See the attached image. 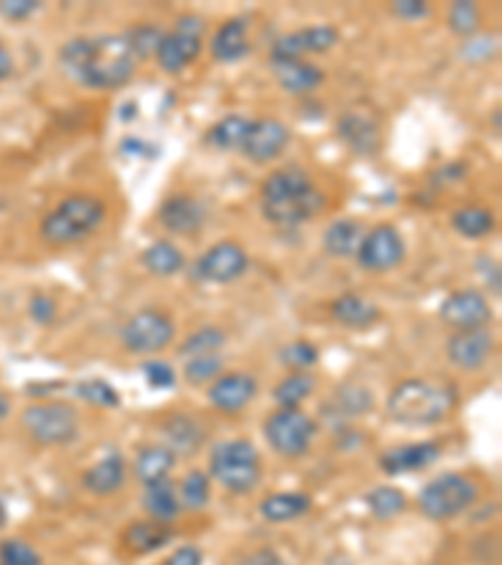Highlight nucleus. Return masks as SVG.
<instances>
[{"instance_id":"nucleus-7","label":"nucleus","mask_w":502,"mask_h":565,"mask_svg":"<svg viewBox=\"0 0 502 565\" xmlns=\"http://www.w3.org/2000/svg\"><path fill=\"white\" fill-rule=\"evenodd\" d=\"M21 425L38 445L61 447L78 438L80 415L76 407L63 403V400H46V403L28 405L23 409Z\"/></svg>"},{"instance_id":"nucleus-28","label":"nucleus","mask_w":502,"mask_h":565,"mask_svg":"<svg viewBox=\"0 0 502 565\" xmlns=\"http://www.w3.org/2000/svg\"><path fill=\"white\" fill-rule=\"evenodd\" d=\"M176 453L172 447H166L164 442L161 445H146L134 457V475L141 486H153V482L166 480L168 475L176 468Z\"/></svg>"},{"instance_id":"nucleus-5","label":"nucleus","mask_w":502,"mask_h":565,"mask_svg":"<svg viewBox=\"0 0 502 565\" xmlns=\"http://www.w3.org/2000/svg\"><path fill=\"white\" fill-rule=\"evenodd\" d=\"M209 478L231 495H249L264 478V463L256 445L247 438L222 440L209 453Z\"/></svg>"},{"instance_id":"nucleus-27","label":"nucleus","mask_w":502,"mask_h":565,"mask_svg":"<svg viewBox=\"0 0 502 565\" xmlns=\"http://www.w3.org/2000/svg\"><path fill=\"white\" fill-rule=\"evenodd\" d=\"M312 495L302 493V490H281V493L266 495L264 501L259 503V515H262L266 523L279 526V523L304 518V515L312 511Z\"/></svg>"},{"instance_id":"nucleus-3","label":"nucleus","mask_w":502,"mask_h":565,"mask_svg":"<svg viewBox=\"0 0 502 565\" xmlns=\"http://www.w3.org/2000/svg\"><path fill=\"white\" fill-rule=\"evenodd\" d=\"M455 390L444 382L410 377L387 395V415L402 428H432L455 409Z\"/></svg>"},{"instance_id":"nucleus-4","label":"nucleus","mask_w":502,"mask_h":565,"mask_svg":"<svg viewBox=\"0 0 502 565\" xmlns=\"http://www.w3.org/2000/svg\"><path fill=\"white\" fill-rule=\"evenodd\" d=\"M106 221V204L93 194H71L40 221V239L51 247H68L88 239Z\"/></svg>"},{"instance_id":"nucleus-13","label":"nucleus","mask_w":502,"mask_h":565,"mask_svg":"<svg viewBox=\"0 0 502 565\" xmlns=\"http://www.w3.org/2000/svg\"><path fill=\"white\" fill-rule=\"evenodd\" d=\"M440 322L448 324L452 332L488 330L492 322V307L488 297L477 290H457L440 305Z\"/></svg>"},{"instance_id":"nucleus-40","label":"nucleus","mask_w":502,"mask_h":565,"mask_svg":"<svg viewBox=\"0 0 502 565\" xmlns=\"http://www.w3.org/2000/svg\"><path fill=\"white\" fill-rule=\"evenodd\" d=\"M480 23H482L480 8L469 3V0H457V3H452V8L448 11V26L455 36H463V38L477 36Z\"/></svg>"},{"instance_id":"nucleus-1","label":"nucleus","mask_w":502,"mask_h":565,"mask_svg":"<svg viewBox=\"0 0 502 565\" xmlns=\"http://www.w3.org/2000/svg\"><path fill=\"white\" fill-rule=\"evenodd\" d=\"M61 71L93 91H116L136 76L139 59L126 36H78L59 51Z\"/></svg>"},{"instance_id":"nucleus-32","label":"nucleus","mask_w":502,"mask_h":565,"mask_svg":"<svg viewBox=\"0 0 502 565\" xmlns=\"http://www.w3.org/2000/svg\"><path fill=\"white\" fill-rule=\"evenodd\" d=\"M141 265L146 272L156 277H176L179 272H184L186 257L174 242L159 239L141 251Z\"/></svg>"},{"instance_id":"nucleus-42","label":"nucleus","mask_w":502,"mask_h":565,"mask_svg":"<svg viewBox=\"0 0 502 565\" xmlns=\"http://www.w3.org/2000/svg\"><path fill=\"white\" fill-rule=\"evenodd\" d=\"M0 565H43V555L23 538L0 540Z\"/></svg>"},{"instance_id":"nucleus-31","label":"nucleus","mask_w":502,"mask_h":565,"mask_svg":"<svg viewBox=\"0 0 502 565\" xmlns=\"http://www.w3.org/2000/svg\"><path fill=\"white\" fill-rule=\"evenodd\" d=\"M450 224L460 236H465V239H485V236L495 232L498 219L488 207L467 204V207H460L457 211H452Z\"/></svg>"},{"instance_id":"nucleus-51","label":"nucleus","mask_w":502,"mask_h":565,"mask_svg":"<svg viewBox=\"0 0 502 565\" xmlns=\"http://www.w3.org/2000/svg\"><path fill=\"white\" fill-rule=\"evenodd\" d=\"M241 565H289V561L274 548H259V551L249 553Z\"/></svg>"},{"instance_id":"nucleus-16","label":"nucleus","mask_w":502,"mask_h":565,"mask_svg":"<svg viewBox=\"0 0 502 565\" xmlns=\"http://www.w3.org/2000/svg\"><path fill=\"white\" fill-rule=\"evenodd\" d=\"M206 207L191 194H172L156 211L159 224L174 236H197L206 226Z\"/></svg>"},{"instance_id":"nucleus-24","label":"nucleus","mask_w":502,"mask_h":565,"mask_svg":"<svg viewBox=\"0 0 502 565\" xmlns=\"http://www.w3.org/2000/svg\"><path fill=\"white\" fill-rule=\"evenodd\" d=\"M174 540V528L172 523H161L153 518H141L131 520L121 533V543L128 553L134 555H151L161 551Z\"/></svg>"},{"instance_id":"nucleus-9","label":"nucleus","mask_w":502,"mask_h":565,"mask_svg":"<svg viewBox=\"0 0 502 565\" xmlns=\"http://www.w3.org/2000/svg\"><path fill=\"white\" fill-rule=\"evenodd\" d=\"M204 33L206 23L199 15H179L176 19L174 30H164L161 36L153 59H156L159 69L168 73V76H179L189 65L199 59L201 48H204Z\"/></svg>"},{"instance_id":"nucleus-26","label":"nucleus","mask_w":502,"mask_h":565,"mask_svg":"<svg viewBox=\"0 0 502 565\" xmlns=\"http://www.w3.org/2000/svg\"><path fill=\"white\" fill-rule=\"evenodd\" d=\"M272 69L277 84L291 96H304L317 91V88L324 84V78H327V73H324L317 63H310V61H277L272 63Z\"/></svg>"},{"instance_id":"nucleus-12","label":"nucleus","mask_w":502,"mask_h":565,"mask_svg":"<svg viewBox=\"0 0 502 565\" xmlns=\"http://www.w3.org/2000/svg\"><path fill=\"white\" fill-rule=\"evenodd\" d=\"M251 259L239 242L224 239L209 247L193 265V272L201 282L209 284H231L239 282L249 272Z\"/></svg>"},{"instance_id":"nucleus-17","label":"nucleus","mask_w":502,"mask_h":565,"mask_svg":"<svg viewBox=\"0 0 502 565\" xmlns=\"http://www.w3.org/2000/svg\"><path fill=\"white\" fill-rule=\"evenodd\" d=\"M289 128L279 119H251L249 134L241 146V153L254 163L277 161L289 146Z\"/></svg>"},{"instance_id":"nucleus-15","label":"nucleus","mask_w":502,"mask_h":565,"mask_svg":"<svg viewBox=\"0 0 502 565\" xmlns=\"http://www.w3.org/2000/svg\"><path fill=\"white\" fill-rule=\"evenodd\" d=\"M259 392V382L254 374L249 372H224L209 384L206 400L216 413L226 417L241 415L244 409L254 403Z\"/></svg>"},{"instance_id":"nucleus-21","label":"nucleus","mask_w":502,"mask_h":565,"mask_svg":"<svg viewBox=\"0 0 502 565\" xmlns=\"http://www.w3.org/2000/svg\"><path fill=\"white\" fill-rule=\"evenodd\" d=\"M337 136L360 157H375L382 146V131L362 111H344L337 119Z\"/></svg>"},{"instance_id":"nucleus-34","label":"nucleus","mask_w":502,"mask_h":565,"mask_svg":"<svg viewBox=\"0 0 502 565\" xmlns=\"http://www.w3.org/2000/svg\"><path fill=\"white\" fill-rule=\"evenodd\" d=\"M176 490H179L181 511L201 513L212 503V478L204 470L186 472L181 482H176Z\"/></svg>"},{"instance_id":"nucleus-41","label":"nucleus","mask_w":502,"mask_h":565,"mask_svg":"<svg viewBox=\"0 0 502 565\" xmlns=\"http://www.w3.org/2000/svg\"><path fill=\"white\" fill-rule=\"evenodd\" d=\"M218 374H224V359L218 355L191 357V359H186V365H184L186 382L193 384V388L212 384Z\"/></svg>"},{"instance_id":"nucleus-53","label":"nucleus","mask_w":502,"mask_h":565,"mask_svg":"<svg viewBox=\"0 0 502 565\" xmlns=\"http://www.w3.org/2000/svg\"><path fill=\"white\" fill-rule=\"evenodd\" d=\"M11 73H13V56L3 44H0V81H5Z\"/></svg>"},{"instance_id":"nucleus-8","label":"nucleus","mask_w":502,"mask_h":565,"mask_svg":"<svg viewBox=\"0 0 502 565\" xmlns=\"http://www.w3.org/2000/svg\"><path fill=\"white\" fill-rule=\"evenodd\" d=\"M319 425L302 407H277L264 420V438L269 447L285 460H299L310 453Z\"/></svg>"},{"instance_id":"nucleus-52","label":"nucleus","mask_w":502,"mask_h":565,"mask_svg":"<svg viewBox=\"0 0 502 565\" xmlns=\"http://www.w3.org/2000/svg\"><path fill=\"white\" fill-rule=\"evenodd\" d=\"M485 272V277H488V286L490 290H495V292H500V267H498V261H492V259H488V257H480V265H477Z\"/></svg>"},{"instance_id":"nucleus-6","label":"nucleus","mask_w":502,"mask_h":565,"mask_svg":"<svg viewBox=\"0 0 502 565\" xmlns=\"http://www.w3.org/2000/svg\"><path fill=\"white\" fill-rule=\"evenodd\" d=\"M480 501V486L465 472H440L417 493V511L427 520L444 523L467 513Z\"/></svg>"},{"instance_id":"nucleus-29","label":"nucleus","mask_w":502,"mask_h":565,"mask_svg":"<svg viewBox=\"0 0 502 565\" xmlns=\"http://www.w3.org/2000/svg\"><path fill=\"white\" fill-rule=\"evenodd\" d=\"M141 503H143L146 518H153L161 523H174L184 513L179 503V490H176V482L172 478L153 482V486H146Z\"/></svg>"},{"instance_id":"nucleus-36","label":"nucleus","mask_w":502,"mask_h":565,"mask_svg":"<svg viewBox=\"0 0 502 565\" xmlns=\"http://www.w3.org/2000/svg\"><path fill=\"white\" fill-rule=\"evenodd\" d=\"M73 395L84 400L86 405L99 407V409H118L121 407V395L111 382L101 380V377H91V380H80L71 384Z\"/></svg>"},{"instance_id":"nucleus-45","label":"nucleus","mask_w":502,"mask_h":565,"mask_svg":"<svg viewBox=\"0 0 502 565\" xmlns=\"http://www.w3.org/2000/svg\"><path fill=\"white\" fill-rule=\"evenodd\" d=\"M143 377L146 384L151 390H174L176 388V370L164 359H146L143 363Z\"/></svg>"},{"instance_id":"nucleus-14","label":"nucleus","mask_w":502,"mask_h":565,"mask_svg":"<svg viewBox=\"0 0 502 565\" xmlns=\"http://www.w3.org/2000/svg\"><path fill=\"white\" fill-rule=\"evenodd\" d=\"M339 44V30L335 26H310L299 28L287 36H279L272 44L269 61H304L306 56L327 53Z\"/></svg>"},{"instance_id":"nucleus-30","label":"nucleus","mask_w":502,"mask_h":565,"mask_svg":"<svg viewBox=\"0 0 502 565\" xmlns=\"http://www.w3.org/2000/svg\"><path fill=\"white\" fill-rule=\"evenodd\" d=\"M362 239H364V226L357 219L331 221V224L324 229V234H322L324 251H327L329 257H337V259L354 257L360 249Z\"/></svg>"},{"instance_id":"nucleus-43","label":"nucleus","mask_w":502,"mask_h":565,"mask_svg":"<svg viewBox=\"0 0 502 565\" xmlns=\"http://www.w3.org/2000/svg\"><path fill=\"white\" fill-rule=\"evenodd\" d=\"M161 36H164V30H161L159 26L141 23V26H134L126 33V40H128V46H131V51L136 53V59L143 61V59H149V56H153V51H156Z\"/></svg>"},{"instance_id":"nucleus-25","label":"nucleus","mask_w":502,"mask_h":565,"mask_svg":"<svg viewBox=\"0 0 502 565\" xmlns=\"http://www.w3.org/2000/svg\"><path fill=\"white\" fill-rule=\"evenodd\" d=\"M329 315L337 324L347 327V330H369V327H375L379 322L382 309H379L372 299L362 297V294L347 292V294H339V297L331 302Z\"/></svg>"},{"instance_id":"nucleus-19","label":"nucleus","mask_w":502,"mask_h":565,"mask_svg":"<svg viewBox=\"0 0 502 565\" xmlns=\"http://www.w3.org/2000/svg\"><path fill=\"white\" fill-rule=\"evenodd\" d=\"M442 457V445L440 442H412V445H400L392 450H385L379 455V470L390 478H397V475H410V472H423L435 465Z\"/></svg>"},{"instance_id":"nucleus-46","label":"nucleus","mask_w":502,"mask_h":565,"mask_svg":"<svg viewBox=\"0 0 502 565\" xmlns=\"http://www.w3.org/2000/svg\"><path fill=\"white\" fill-rule=\"evenodd\" d=\"M28 315L38 327H51L55 322V315H59V307H55V302L48 294L36 292L28 302Z\"/></svg>"},{"instance_id":"nucleus-18","label":"nucleus","mask_w":502,"mask_h":565,"mask_svg":"<svg viewBox=\"0 0 502 565\" xmlns=\"http://www.w3.org/2000/svg\"><path fill=\"white\" fill-rule=\"evenodd\" d=\"M444 352H448V359L457 370L475 372L488 365L492 352H495V337H492L490 330L452 332Z\"/></svg>"},{"instance_id":"nucleus-48","label":"nucleus","mask_w":502,"mask_h":565,"mask_svg":"<svg viewBox=\"0 0 502 565\" xmlns=\"http://www.w3.org/2000/svg\"><path fill=\"white\" fill-rule=\"evenodd\" d=\"M40 8L36 0H3L0 3V13L11 21H26Z\"/></svg>"},{"instance_id":"nucleus-47","label":"nucleus","mask_w":502,"mask_h":565,"mask_svg":"<svg viewBox=\"0 0 502 565\" xmlns=\"http://www.w3.org/2000/svg\"><path fill=\"white\" fill-rule=\"evenodd\" d=\"M392 13L397 19L415 23L430 15V5L423 3V0H397V3H392Z\"/></svg>"},{"instance_id":"nucleus-22","label":"nucleus","mask_w":502,"mask_h":565,"mask_svg":"<svg viewBox=\"0 0 502 565\" xmlns=\"http://www.w3.org/2000/svg\"><path fill=\"white\" fill-rule=\"evenodd\" d=\"M209 51H212V59L216 63H226V65L247 59L251 51L249 19H244V15H237V19L224 21L222 26L214 30L212 44H209Z\"/></svg>"},{"instance_id":"nucleus-35","label":"nucleus","mask_w":502,"mask_h":565,"mask_svg":"<svg viewBox=\"0 0 502 565\" xmlns=\"http://www.w3.org/2000/svg\"><path fill=\"white\" fill-rule=\"evenodd\" d=\"M364 503H367L372 518L382 523L400 518V515L410 507L407 495L394 486H379L375 490H369L367 498H364Z\"/></svg>"},{"instance_id":"nucleus-10","label":"nucleus","mask_w":502,"mask_h":565,"mask_svg":"<svg viewBox=\"0 0 502 565\" xmlns=\"http://www.w3.org/2000/svg\"><path fill=\"white\" fill-rule=\"evenodd\" d=\"M176 337L174 317L159 307H146L128 317V322L121 330V345L131 355H159Z\"/></svg>"},{"instance_id":"nucleus-54","label":"nucleus","mask_w":502,"mask_h":565,"mask_svg":"<svg viewBox=\"0 0 502 565\" xmlns=\"http://www.w3.org/2000/svg\"><path fill=\"white\" fill-rule=\"evenodd\" d=\"M8 415H11V397L5 392H0V425L5 422Z\"/></svg>"},{"instance_id":"nucleus-23","label":"nucleus","mask_w":502,"mask_h":565,"mask_svg":"<svg viewBox=\"0 0 502 565\" xmlns=\"http://www.w3.org/2000/svg\"><path fill=\"white\" fill-rule=\"evenodd\" d=\"M161 438L164 445L172 447L176 457L179 455H197L201 445L206 442V430L193 415L186 413H174L161 422Z\"/></svg>"},{"instance_id":"nucleus-39","label":"nucleus","mask_w":502,"mask_h":565,"mask_svg":"<svg viewBox=\"0 0 502 565\" xmlns=\"http://www.w3.org/2000/svg\"><path fill=\"white\" fill-rule=\"evenodd\" d=\"M279 365L289 372H310L312 367L319 365V349L310 340L287 342L279 349Z\"/></svg>"},{"instance_id":"nucleus-37","label":"nucleus","mask_w":502,"mask_h":565,"mask_svg":"<svg viewBox=\"0 0 502 565\" xmlns=\"http://www.w3.org/2000/svg\"><path fill=\"white\" fill-rule=\"evenodd\" d=\"M317 388V380L310 372H289L285 380H279L274 388V403L279 407H299Z\"/></svg>"},{"instance_id":"nucleus-49","label":"nucleus","mask_w":502,"mask_h":565,"mask_svg":"<svg viewBox=\"0 0 502 565\" xmlns=\"http://www.w3.org/2000/svg\"><path fill=\"white\" fill-rule=\"evenodd\" d=\"M492 53H495V44H490V38L473 36L465 44V48H463V56H465L467 61H473V63H480L485 59H490Z\"/></svg>"},{"instance_id":"nucleus-2","label":"nucleus","mask_w":502,"mask_h":565,"mask_svg":"<svg viewBox=\"0 0 502 565\" xmlns=\"http://www.w3.org/2000/svg\"><path fill=\"white\" fill-rule=\"evenodd\" d=\"M327 209V194L302 167L274 169L262 184V214L274 226L297 229Z\"/></svg>"},{"instance_id":"nucleus-50","label":"nucleus","mask_w":502,"mask_h":565,"mask_svg":"<svg viewBox=\"0 0 502 565\" xmlns=\"http://www.w3.org/2000/svg\"><path fill=\"white\" fill-rule=\"evenodd\" d=\"M164 565H204V553L197 545H179Z\"/></svg>"},{"instance_id":"nucleus-44","label":"nucleus","mask_w":502,"mask_h":565,"mask_svg":"<svg viewBox=\"0 0 502 565\" xmlns=\"http://www.w3.org/2000/svg\"><path fill=\"white\" fill-rule=\"evenodd\" d=\"M339 413L344 417H360L372 407V397L367 390L362 388H342L337 392V405Z\"/></svg>"},{"instance_id":"nucleus-33","label":"nucleus","mask_w":502,"mask_h":565,"mask_svg":"<svg viewBox=\"0 0 502 565\" xmlns=\"http://www.w3.org/2000/svg\"><path fill=\"white\" fill-rule=\"evenodd\" d=\"M249 126H251V119L231 113V116L218 119L216 124L206 131V142L212 144L214 149H222V151H241L244 138L249 134Z\"/></svg>"},{"instance_id":"nucleus-20","label":"nucleus","mask_w":502,"mask_h":565,"mask_svg":"<svg viewBox=\"0 0 502 565\" xmlns=\"http://www.w3.org/2000/svg\"><path fill=\"white\" fill-rule=\"evenodd\" d=\"M126 457L113 450V453L103 455L101 460H96L91 468L80 475V486H84L86 493H91L96 498H111L126 486Z\"/></svg>"},{"instance_id":"nucleus-11","label":"nucleus","mask_w":502,"mask_h":565,"mask_svg":"<svg viewBox=\"0 0 502 565\" xmlns=\"http://www.w3.org/2000/svg\"><path fill=\"white\" fill-rule=\"evenodd\" d=\"M404 257H407V244H404L400 229L390 224V221H382V224L364 232V239L357 254H354V261H357V267L364 269V272L385 274L400 267Z\"/></svg>"},{"instance_id":"nucleus-38","label":"nucleus","mask_w":502,"mask_h":565,"mask_svg":"<svg viewBox=\"0 0 502 565\" xmlns=\"http://www.w3.org/2000/svg\"><path fill=\"white\" fill-rule=\"evenodd\" d=\"M226 340H229L226 337V330H222V327L216 324H206L184 340V345L179 347V355L186 359L216 355V352L226 345Z\"/></svg>"}]
</instances>
